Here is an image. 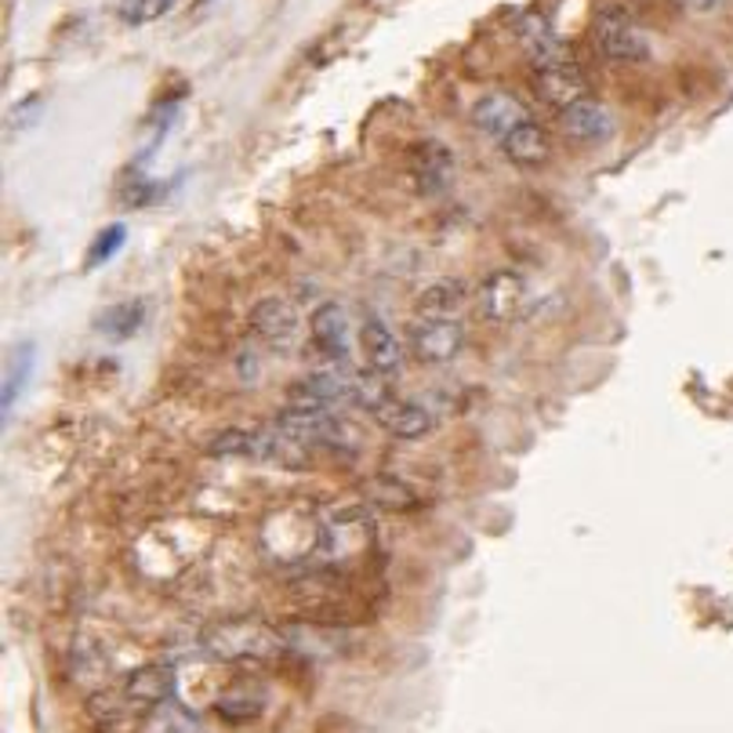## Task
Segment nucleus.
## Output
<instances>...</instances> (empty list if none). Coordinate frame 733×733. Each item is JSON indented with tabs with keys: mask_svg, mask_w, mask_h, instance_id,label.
Wrapping results in <instances>:
<instances>
[{
	"mask_svg": "<svg viewBox=\"0 0 733 733\" xmlns=\"http://www.w3.org/2000/svg\"><path fill=\"white\" fill-rule=\"evenodd\" d=\"M175 8V0H123L120 4V19L128 26H146L160 16H168Z\"/></svg>",
	"mask_w": 733,
	"mask_h": 733,
	"instance_id": "obj_22",
	"label": "nucleus"
},
{
	"mask_svg": "<svg viewBox=\"0 0 733 733\" xmlns=\"http://www.w3.org/2000/svg\"><path fill=\"white\" fill-rule=\"evenodd\" d=\"M592 40L606 62H621V66H635L650 59V37L640 22L625 11L603 8L596 22H592Z\"/></svg>",
	"mask_w": 733,
	"mask_h": 733,
	"instance_id": "obj_3",
	"label": "nucleus"
},
{
	"mask_svg": "<svg viewBox=\"0 0 733 733\" xmlns=\"http://www.w3.org/2000/svg\"><path fill=\"white\" fill-rule=\"evenodd\" d=\"M531 73H534L537 95H542L548 106L566 109L581 99H588L585 73H581V66L571 59V55H566V59H556V62H545V66H531Z\"/></svg>",
	"mask_w": 733,
	"mask_h": 733,
	"instance_id": "obj_7",
	"label": "nucleus"
},
{
	"mask_svg": "<svg viewBox=\"0 0 733 733\" xmlns=\"http://www.w3.org/2000/svg\"><path fill=\"white\" fill-rule=\"evenodd\" d=\"M410 175H414V186L425 197H436V192H444L454 178V157L444 142H436V138H425L410 149Z\"/></svg>",
	"mask_w": 733,
	"mask_h": 733,
	"instance_id": "obj_9",
	"label": "nucleus"
},
{
	"mask_svg": "<svg viewBox=\"0 0 733 733\" xmlns=\"http://www.w3.org/2000/svg\"><path fill=\"white\" fill-rule=\"evenodd\" d=\"M313 353L324 359V367L349 364V313L338 301L316 309L313 316Z\"/></svg>",
	"mask_w": 733,
	"mask_h": 733,
	"instance_id": "obj_8",
	"label": "nucleus"
},
{
	"mask_svg": "<svg viewBox=\"0 0 733 733\" xmlns=\"http://www.w3.org/2000/svg\"><path fill=\"white\" fill-rule=\"evenodd\" d=\"M247 327H251V335L261 345H269V349H287V345L298 341L301 316L287 298H261L258 306L247 313Z\"/></svg>",
	"mask_w": 733,
	"mask_h": 733,
	"instance_id": "obj_6",
	"label": "nucleus"
},
{
	"mask_svg": "<svg viewBox=\"0 0 733 733\" xmlns=\"http://www.w3.org/2000/svg\"><path fill=\"white\" fill-rule=\"evenodd\" d=\"M258 433H247V428H226V433H218L207 450L215 454V458H258Z\"/></svg>",
	"mask_w": 733,
	"mask_h": 733,
	"instance_id": "obj_20",
	"label": "nucleus"
},
{
	"mask_svg": "<svg viewBox=\"0 0 733 733\" xmlns=\"http://www.w3.org/2000/svg\"><path fill=\"white\" fill-rule=\"evenodd\" d=\"M375 422L382 433H389L396 439H422L428 428H433V418H428V410L422 404H414V399H399V396H389L385 404L375 410Z\"/></svg>",
	"mask_w": 733,
	"mask_h": 733,
	"instance_id": "obj_16",
	"label": "nucleus"
},
{
	"mask_svg": "<svg viewBox=\"0 0 733 733\" xmlns=\"http://www.w3.org/2000/svg\"><path fill=\"white\" fill-rule=\"evenodd\" d=\"M120 247H123V226H109L102 237L95 240L91 251H88V266H102V261L113 258Z\"/></svg>",
	"mask_w": 733,
	"mask_h": 733,
	"instance_id": "obj_23",
	"label": "nucleus"
},
{
	"mask_svg": "<svg viewBox=\"0 0 733 733\" xmlns=\"http://www.w3.org/2000/svg\"><path fill=\"white\" fill-rule=\"evenodd\" d=\"M527 120H531L527 106H523L512 91H491V95H483V99L473 106V123L483 135L497 138V142H502L508 131H516L519 123H527Z\"/></svg>",
	"mask_w": 733,
	"mask_h": 733,
	"instance_id": "obj_10",
	"label": "nucleus"
},
{
	"mask_svg": "<svg viewBox=\"0 0 733 733\" xmlns=\"http://www.w3.org/2000/svg\"><path fill=\"white\" fill-rule=\"evenodd\" d=\"M468 298V287L458 280V276H444V280H433L428 287H422V295L414 298V309L422 316H454Z\"/></svg>",
	"mask_w": 733,
	"mask_h": 733,
	"instance_id": "obj_18",
	"label": "nucleus"
},
{
	"mask_svg": "<svg viewBox=\"0 0 733 733\" xmlns=\"http://www.w3.org/2000/svg\"><path fill=\"white\" fill-rule=\"evenodd\" d=\"M516 40H519V48L527 51L531 66L566 59V40L552 30V22L545 16H537V11H527V16L516 19Z\"/></svg>",
	"mask_w": 733,
	"mask_h": 733,
	"instance_id": "obj_14",
	"label": "nucleus"
},
{
	"mask_svg": "<svg viewBox=\"0 0 733 733\" xmlns=\"http://www.w3.org/2000/svg\"><path fill=\"white\" fill-rule=\"evenodd\" d=\"M559 128L566 138H574V142H603V138H611L614 131V117L603 102L581 99L574 106L559 109Z\"/></svg>",
	"mask_w": 733,
	"mask_h": 733,
	"instance_id": "obj_13",
	"label": "nucleus"
},
{
	"mask_svg": "<svg viewBox=\"0 0 733 733\" xmlns=\"http://www.w3.org/2000/svg\"><path fill=\"white\" fill-rule=\"evenodd\" d=\"M479 313L491 324H512L527 306V280L516 269H497L479 284Z\"/></svg>",
	"mask_w": 733,
	"mask_h": 733,
	"instance_id": "obj_5",
	"label": "nucleus"
},
{
	"mask_svg": "<svg viewBox=\"0 0 733 733\" xmlns=\"http://www.w3.org/2000/svg\"><path fill=\"white\" fill-rule=\"evenodd\" d=\"M370 545H375V519L359 502H338L316 512V559L320 563H349Z\"/></svg>",
	"mask_w": 733,
	"mask_h": 733,
	"instance_id": "obj_2",
	"label": "nucleus"
},
{
	"mask_svg": "<svg viewBox=\"0 0 733 733\" xmlns=\"http://www.w3.org/2000/svg\"><path fill=\"white\" fill-rule=\"evenodd\" d=\"M675 4L686 11H712V8H719V0H675Z\"/></svg>",
	"mask_w": 733,
	"mask_h": 733,
	"instance_id": "obj_24",
	"label": "nucleus"
},
{
	"mask_svg": "<svg viewBox=\"0 0 733 733\" xmlns=\"http://www.w3.org/2000/svg\"><path fill=\"white\" fill-rule=\"evenodd\" d=\"M120 694L131 709H160L175 697V672L164 665H138L123 675Z\"/></svg>",
	"mask_w": 733,
	"mask_h": 733,
	"instance_id": "obj_11",
	"label": "nucleus"
},
{
	"mask_svg": "<svg viewBox=\"0 0 733 733\" xmlns=\"http://www.w3.org/2000/svg\"><path fill=\"white\" fill-rule=\"evenodd\" d=\"M364 497L382 512H410L418 508V494H414L404 479L396 476H375L364 483Z\"/></svg>",
	"mask_w": 733,
	"mask_h": 733,
	"instance_id": "obj_19",
	"label": "nucleus"
},
{
	"mask_svg": "<svg viewBox=\"0 0 733 733\" xmlns=\"http://www.w3.org/2000/svg\"><path fill=\"white\" fill-rule=\"evenodd\" d=\"M266 712V690L255 686V683H237L218 694L215 701V715L222 719L229 726H240V723H251Z\"/></svg>",
	"mask_w": 733,
	"mask_h": 733,
	"instance_id": "obj_17",
	"label": "nucleus"
},
{
	"mask_svg": "<svg viewBox=\"0 0 733 733\" xmlns=\"http://www.w3.org/2000/svg\"><path fill=\"white\" fill-rule=\"evenodd\" d=\"M359 353H364L367 367L378 370V375H399V367H404V345L393 335V327L378 320V316H370V320L359 324Z\"/></svg>",
	"mask_w": 733,
	"mask_h": 733,
	"instance_id": "obj_12",
	"label": "nucleus"
},
{
	"mask_svg": "<svg viewBox=\"0 0 733 733\" xmlns=\"http://www.w3.org/2000/svg\"><path fill=\"white\" fill-rule=\"evenodd\" d=\"M465 349V327L454 316H422L410 330V353L428 367L450 364Z\"/></svg>",
	"mask_w": 733,
	"mask_h": 733,
	"instance_id": "obj_4",
	"label": "nucleus"
},
{
	"mask_svg": "<svg viewBox=\"0 0 733 733\" xmlns=\"http://www.w3.org/2000/svg\"><path fill=\"white\" fill-rule=\"evenodd\" d=\"M502 157L512 164V168H523V171L542 168V164L552 157V142H548L545 128L542 123H534V120L519 123L516 131H508L502 138Z\"/></svg>",
	"mask_w": 733,
	"mask_h": 733,
	"instance_id": "obj_15",
	"label": "nucleus"
},
{
	"mask_svg": "<svg viewBox=\"0 0 733 733\" xmlns=\"http://www.w3.org/2000/svg\"><path fill=\"white\" fill-rule=\"evenodd\" d=\"M204 650L215 661L232 668H273L276 661L287 654V640L280 635V628L269 625L266 617L258 614H237V617H222L215 625L204 628Z\"/></svg>",
	"mask_w": 733,
	"mask_h": 733,
	"instance_id": "obj_1",
	"label": "nucleus"
},
{
	"mask_svg": "<svg viewBox=\"0 0 733 733\" xmlns=\"http://www.w3.org/2000/svg\"><path fill=\"white\" fill-rule=\"evenodd\" d=\"M142 320H146L142 301H123V306L102 313L99 330H106V335H113V338H128V335H135L138 327H142Z\"/></svg>",
	"mask_w": 733,
	"mask_h": 733,
	"instance_id": "obj_21",
	"label": "nucleus"
}]
</instances>
